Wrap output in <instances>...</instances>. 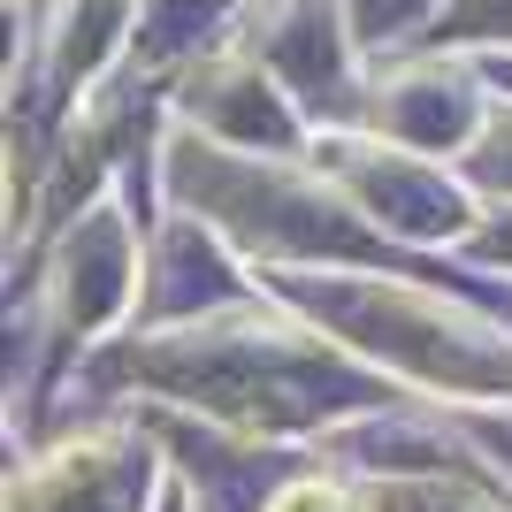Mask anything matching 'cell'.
Wrapping results in <instances>:
<instances>
[{"mask_svg": "<svg viewBox=\"0 0 512 512\" xmlns=\"http://www.w3.org/2000/svg\"><path fill=\"white\" fill-rule=\"evenodd\" d=\"M161 436L138 406H92L8 467V512H161Z\"/></svg>", "mask_w": 512, "mask_h": 512, "instance_id": "1", "label": "cell"}, {"mask_svg": "<svg viewBox=\"0 0 512 512\" xmlns=\"http://www.w3.org/2000/svg\"><path fill=\"white\" fill-rule=\"evenodd\" d=\"M268 512H375V505H367V482L321 467V451H314V467L291 474V482L268 497Z\"/></svg>", "mask_w": 512, "mask_h": 512, "instance_id": "2", "label": "cell"}, {"mask_svg": "<svg viewBox=\"0 0 512 512\" xmlns=\"http://www.w3.org/2000/svg\"><path fill=\"white\" fill-rule=\"evenodd\" d=\"M161 512H199V505H192V490H184L176 474H169V490H161Z\"/></svg>", "mask_w": 512, "mask_h": 512, "instance_id": "3", "label": "cell"}]
</instances>
